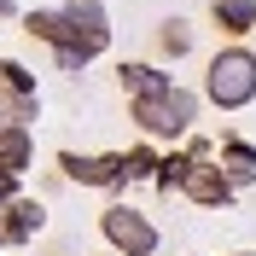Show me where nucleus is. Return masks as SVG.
<instances>
[{"label": "nucleus", "instance_id": "nucleus-1", "mask_svg": "<svg viewBox=\"0 0 256 256\" xmlns=\"http://www.w3.org/2000/svg\"><path fill=\"white\" fill-rule=\"evenodd\" d=\"M204 99L216 111H244L256 99V52L250 47H222L216 58L204 64Z\"/></svg>", "mask_w": 256, "mask_h": 256}, {"label": "nucleus", "instance_id": "nucleus-2", "mask_svg": "<svg viewBox=\"0 0 256 256\" xmlns=\"http://www.w3.org/2000/svg\"><path fill=\"white\" fill-rule=\"evenodd\" d=\"M128 116H134L152 140H186L192 122H198V94H192V88H169V94H158V99H134Z\"/></svg>", "mask_w": 256, "mask_h": 256}, {"label": "nucleus", "instance_id": "nucleus-3", "mask_svg": "<svg viewBox=\"0 0 256 256\" xmlns=\"http://www.w3.org/2000/svg\"><path fill=\"white\" fill-rule=\"evenodd\" d=\"M99 233H105V244H111L116 256H158V227H152V216L134 204H111L105 216H99Z\"/></svg>", "mask_w": 256, "mask_h": 256}, {"label": "nucleus", "instance_id": "nucleus-4", "mask_svg": "<svg viewBox=\"0 0 256 256\" xmlns=\"http://www.w3.org/2000/svg\"><path fill=\"white\" fill-rule=\"evenodd\" d=\"M58 175L76 180V186H122V180H128V163H122V152H105V158L58 152Z\"/></svg>", "mask_w": 256, "mask_h": 256}, {"label": "nucleus", "instance_id": "nucleus-5", "mask_svg": "<svg viewBox=\"0 0 256 256\" xmlns=\"http://www.w3.org/2000/svg\"><path fill=\"white\" fill-rule=\"evenodd\" d=\"M180 192H186L192 204H204V210H227L233 204V180H227L222 163H192V175H186Z\"/></svg>", "mask_w": 256, "mask_h": 256}, {"label": "nucleus", "instance_id": "nucleus-6", "mask_svg": "<svg viewBox=\"0 0 256 256\" xmlns=\"http://www.w3.org/2000/svg\"><path fill=\"white\" fill-rule=\"evenodd\" d=\"M64 18L76 24V41H82V47L105 52V41H111V18H105V6H99V0H70V6H64Z\"/></svg>", "mask_w": 256, "mask_h": 256}, {"label": "nucleus", "instance_id": "nucleus-7", "mask_svg": "<svg viewBox=\"0 0 256 256\" xmlns=\"http://www.w3.org/2000/svg\"><path fill=\"white\" fill-rule=\"evenodd\" d=\"M24 35L47 41L52 52H64V47H82V41H76V24H70L64 12H24ZM82 52H94V47H82Z\"/></svg>", "mask_w": 256, "mask_h": 256}, {"label": "nucleus", "instance_id": "nucleus-8", "mask_svg": "<svg viewBox=\"0 0 256 256\" xmlns=\"http://www.w3.org/2000/svg\"><path fill=\"white\" fill-rule=\"evenodd\" d=\"M116 82H122V94H128V105H134V99H158V94H169V88H175V82L163 76L158 64H116Z\"/></svg>", "mask_w": 256, "mask_h": 256}, {"label": "nucleus", "instance_id": "nucleus-9", "mask_svg": "<svg viewBox=\"0 0 256 256\" xmlns=\"http://www.w3.org/2000/svg\"><path fill=\"white\" fill-rule=\"evenodd\" d=\"M216 158H222V169H227V180H233V186L256 180V146H250V140H239V134H222Z\"/></svg>", "mask_w": 256, "mask_h": 256}, {"label": "nucleus", "instance_id": "nucleus-10", "mask_svg": "<svg viewBox=\"0 0 256 256\" xmlns=\"http://www.w3.org/2000/svg\"><path fill=\"white\" fill-rule=\"evenodd\" d=\"M41 222H47V210L35 204V198H18V204L0 210V227H6V239H12V244L35 239V233H41Z\"/></svg>", "mask_w": 256, "mask_h": 256}, {"label": "nucleus", "instance_id": "nucleus-11", "mask_svg": "<svg viewBox=\"0 0 256 256\" xmlns=\"http://www.w3.org/2000/svg\"><path fill=\"white\" fill-rule=\"evenodd\" d=\"M30 152H35L30 128H6V134H0V180L24 175V169H30Z\"/></svg>", "mask_w": 256, "mask_h": 256}, {"label": "nucleus", "instance_id": "nucleus-12", "mask_svg": "<svg viewBox=\"0 0 256 256\" xmlns=\"http://www.w3.org/2000/svg\"><path fill=\"white\" fill-rule=\"evenodd\" d=\"M210 18H216V30H222V35H250V30H256V0H216Z\"/></svg>", "mask_w": 256, "mask_h": 256}, {"label": "nucleus", "instance_id": "nucleus-13", "mask_svg": "<svg viewBox=\"0 0 256 256\" xmlns=\"http://www.w3.org/2000/svg\"><path fill=\"white\" fill-rule=\"evenodd\" d=\"M192 41H198V35H192L186 18H163V24H158V52H163V58H186Z\"/></svg>", "mask_w": 256, "mask_h": 256}, {"label": "nucleus", "instance_id": "nucleus-14", "mask_svg": "<svg viewBox=\"0 0 256 256\" xmlns=\"http://www.w3.org/2000/svg\"><path fill=\"white\" fill-rule=\"evenodd\" d=\"M186 175H192V158H186V152H169V158L158 163V192H180Z\"/></svg>", "mask_w": 256, "mask_h": 256}, {"label": "nucleus", "instance_id": "nucleus-15", "mask_svg": "<svg viewBox=\"0 0 256 256\" xmlns=\"http://www.w3.org/2000/svg\"><path fill=\"white\" fill-rule=\"evenodd\" d=\"M0 88H6L12 99H35V76L18 58H0Z\"/></svg>", "mask_w": 256, "mask_h": 256}, {"label": "nucleus", "instance_id": "nucleus-16", "mask_svg": "<svg viewBox=\"0 0 256 256\" xmlns=\"http://www.w3.org/2000/svg\"><path fill=\"white\" fill-rule=\"evenodd\" d=\"M122 163H128V180H158V152L152 146H134V152H122Z\"/></svg>", "mask_w": 256, "mask_h": 256}, {"label": "nucleus", "instance_id": "nucleus-17", "mask_svg": "<svg viewBox=\"0 0 256 256\" xmlns=\"http://www.w3.org/2000/svg\"><path fill=\"white\" fill-rule=\"evenodd\" d=\"M6 128H24V99H12L0 88V134H6Z\"/></svg>", "mask_w": 256, "mask_h": 256}, {"label": "nucleus", "instance_id": "nucleus-18", "mask_svg": "<svg viewBox=\"0 0 256 256\" xmlns=\"http://www.w3.org/2000/svg\"><path fill=\"white\" fill-rule=\"evenodd\" d=\"M52 58H58V70H64V76H82L94 52H82V47H64V52H52Z\"/></svg>", "mask_w": 256, "mask_h": 256}, {"label": "nucleus", "instance_id": "nucleus-19", "mask_svg": "<svg viewBox=\"0 0 256 256\" xmlns=\"http://www.w3.org/2000/svg\"><path fill=\"white\" fill-rule=\"evenodd\" d=\"M6 204H18V180H0V210Z\"/></svg>", "mask_w": 256, "mask_h": 256}, {"label": "nucleus", "instance_id": "nucleus-20", "mask_svg": "<svg viewBox=\"0 0 256 256\" xmlns=\"http://www.w3.org/2000/svg\"><path fill=\"white\" fill-rule=\"evenodd\" d=\"M12 12H18V6H12V0H0V18H12Z\"/></svg>", "mask_w": 256, "mask_h": 256}, {"label": "nucleus", "instance_id": "nucleus-21", "mask_svg": "<svg viewBox=\"0 0 256 256\" xmlns=\"http://www.w3.org/2000/svg\"><path fill=\"white\" fill-rule=\"evenodd\" d=\"M0 244H12V239H6V227H0Z\"/></svg>", "mask_w": 256, "mask_h": 256}, {"label": "nucleus", "instance_id": "nucleus-22", "mask_svg": "<svg viewBox=\"0 0 256 256\" xmlns=\"http://www.w3.org/2000/svg\"><path fill=\"white\" fill-rule=\"evenodd\" d=\"M233 256H256V250H233Z\"/></svg>", "mask_w": 256, "mask_h": 256}]
</instances>
